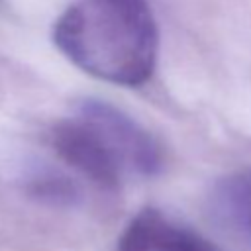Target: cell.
Listing matches in <instances>:
<instances>
[{"instance_id":"obj_1","label":"cell","mask_w":251,"mask_h":251,"mask_svg":"<svg viewBox=\"0 0 251 251\" xmlns=\"http://www.w3.org/2000/svg\"><path fill=\"white\" fill-rule=\"evenodd\" d=\"M53 43L82 73L137 88L155 71L159 31L145 0H75L57 18Z\"/></svg>"},{"instance_id":"obj_2","label":"cell","mask_w":251,"mask_h":251,"mask_svg":"<svg viewBox=\"0 0 251 251\" xmlns=\"http://www.w3.org/2000/svg\"><path fill=\"white\" fill-rule=\"evenodd\" d=\"M100 135L126 175L153 176L163 167V153L157 139L129 114L104 100L86 98L76 112Z\"/></svg>"},{"instance_id":"obj_3","label":"cell","mask_w":251,"mask_h":251,"mask_svg":"<svg viewBox=\"0 0 251 251\" xmlns=\"http://www.w3.org/2000/svg\"><path fill=\"white\" fill-rule=\"evenodd\" d=\"M59 157L102 188H118L126 173L96 129L78 114L61 120L51 133Z\"/></svg>"},{"instance_id":"obj_4","label":"cell","mask_w":251,"mask_h":251,"mask_svg":"<svg viewBox=\"0 0 251 251\" xmlns=\"http://www.w3.org/2000/svg\"><path fill=\"white\" fill-rule=\"evenodd\" d=\"M118 251H222L198 231L167 218L157 208L139 210L118 239Z\"/></svg>"},{"instance_id":"obj_5","label":"cell","mask_w":251,"mask_h":251,"mask_svg":"<svg viewBox=\"0 0 251 251\" xmlns=\"http://www.w3.org/2000/svg\"><path fill=\"white\" fill-rule=\"evenodd\" d=\"M212 212L251 243V167L222 178L212 192Z\"/></svg>"},{"instance_id":"obj_6","label":"cell","mask_w":251,"mask_h":251,"mask_svg":"<svg viewBox=\"0 0 251 251\" xmlns=\"http://www.w3.org/2000/svg\"><path fill=\"white\" fill-rule=\"evenodd\" d=\"M25 192L41 202L53 206H73L80 192L78 186L65 175L51 169H37L25 178Z\"/></svg>"},{"instance_id":"obj_7","label":"cell","mask_w":251,"mask_h":251,"mask_svg":"<svg viewBox=\"0 0 251 251\" xmlns=\"http://www.w3.org/2000/svg\"><path fill=\"white\" fill-rule=\"evenodd\" d=\"M0 6H4V0H0Z\"/></svg>"}]
</instances>
